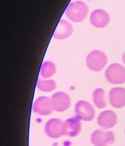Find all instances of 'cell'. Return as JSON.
I'll list each match as a JSON object with an SVG mask.
<instances>
[{
  "label": "cell",
  "instance_id": "6da1fadb",
  "mask_svg": "<svg viewBox=\"0 0 125 146\" xmlns=\"http://www.w3.org/2000/svg\"><path fill=\"white\" fill-rule=\"evenodd\" d=\"M89 8L87 4L82 1H75L67 7L65 14L68 20L75 23H79L87 18Z\"/></svg>",
  "mask_w": 125,
  "mask_h": 146
},
{
  "label": "cell",
  "instance_id": "7a4b0ae2",
  "mask_svg": "<svg viewBox=\"0 0 125 146\" xmlns=\"http://www.w3.org/2000/svg\"><path fill=\"white\" fill-rule=\"evenodd\" d=\"M86 65L89 69L95 72H101L104 69L107 63L106 53L101 50H95L87 54L86 57Z\"/></svg>",
  "mask_w": 125,
  "mask_h": 146
},
{
  "label": "cell",
  "instance_id": "3957f363",
  "mask_svg": "<svg viewBox=\"0 0 125 146\" xmlns=\"http://www.w3.org/2000/svg\"><path fill=\"white\" fill-rule=\"evenodd\" d=\"M106 80L112 84L125 83V67L118 63L111 64L104 73Z\"/></svg>",
  "mask_w": 125,
  "mask_h": 146
},
{
  "label": "cell",
  "instance_id": "277c9868",
  "mask_svg": "<svg viewBox=\"0 0 125 146\" xmlns=\"http://www.w3.org/2000/svg\"><path fill=\"white\" fill-rule=\"evenodd\" d=\"M115 136L110 130L97 129L90 136V141L94 146H109L115 141Z\"/></svg>",
  "mask_w": 125,
  "mask_h": 146
},
{
  "label": "cell",
  "instance_id": "5b68a950",
  "mask_svg": "<svg viewBox=\"0 0 125 146\" xmlns=\"http://www.w3.org/2000/svg\"><path fill=\"white\" fill-rule=\"evenodd\" d=\"M75 112L76 117L85 122L92 121L95 116V111L93 106L89 102L84 100L76 102Z\"/></svg>",
  "mask_w": 125,
  "mask_h": 146
},
{
  "label": "cell",
  "instance_id": "8992f818",
  "mask_svg": "<svg viewBox=\"0 0 125 146\" xmlns=\"http://www.w3.org/2000/svg\"><path fill=\"white\" fill-rule=\"evenodd\" d=\"M32 111L40 115H50L54 111L51 98L48 96L38 97L34 102Z\"/></svg>",
  "mask_w": 125,
  "mask_h": 146
},
{
  "label": "cell",
  "instance_id": "52a82bcc",
  "mask_svg": "<svg viewBox=\"0 0 125 146\" xmlns=\"http://www.w3.org/2000/svg\"><path fill=\"white\" fill-rule=\"evenodd\" d=\"M54 111L62 113L67 111L71 105V98L68 94L63 91L54 93L51 96Z\"/></svg>",
  "mask_w": 125,
  "mask_h": 146
},
{
  "label": "cell",
  "instance_id": "ba28073f",
  "mask_svg": "<svg viewBox=\"0 0 125 146\" xmlns=\"http://www.w3.org/2000/svg\"><path fill=\"white\" fill-rule=\"evenodd\" d=\"M117 115L112 110L103 111L97 117V123L101 129L109 130L114 128L117 123Z\"/></svg>",
  "mask_w": 125,
  "mask_h": 146
},
{
  "label": "cell",
  "instance_id": "9c48e42d",
  "mask_svg": "<svg viewBox=\"0 0 125 146\" xmlns=\"http://www.w3.org/2000/svg\"><path fill=\"white\" fill-rule=\"evenodd\" d=\"M110 20L109 13L102 9L94 10L90 14V22L93 27L101 29L106 27Z\"/></svg>",
  "mask_w": 125,
  "mask_h": 146
},
{
  "label": "cell",
  "instance_id": "30bf717a",
  "mask_svg": "<svg viewBox=\"0 0 125 146\" xmlns=\"http://www.w3.org/2000/svg\"><path fill=\"white\" fill-rule=\"evenodd\" d=\"M82 129L81 121L76 117H71L63 121V136L68 137H76L79 135Z\"/></svg>",
  "mask_w": 125,
  "mask_h": 146
},
{
  "label": "cell",
  "instance_id": "8fae6325",
  "mask_svg": "<svg viewBox=\"0 0 125 146\" xmlns=\"http://www.w3.org/2000/svg\"><path fill=\"white\" fill-rule=\"evenodd\" d=\"M63 121L58 118L49 119L45 123V132L49 138L58 139L63 136Z\"/></svg>",
  "mask_w": 125,
  "mask_h": 146
},
{
  "label": "cell",
  "instance_id": "7c38bea8",
  "mask_svg": "<svg viewBox=\"0 0 125 146\" xmlns=\"http://www.w3.org/2000/svg\"><path fill=\"white\" fill-rule=\"evenodd\" d=\"M109 102L114 108L120 109L125 106V88L115 87L109 92Z\"/></svg>",
  "mask_w": 125,
  "mask_h": 146
},
{
  "label": "cell",
  "instance_id": "4fadbf2b",
  "mask_svg": "<svg viewBox=\"0 0 125 146\" xmlns=\"http://www.w3.org/2000/svg\"><path fill=\"white\" fill-rule=\"evenodd\" d=\"M73 28L70 22L62 19L60 20L53 33V38L57 40H64L71 36Z\"/></svg>",
  "mask_w": 125,
  "mask_h": 146
},
{
  "label": "cell",
  "instance_id": "5bb4252c",
  "mask_svg": "<svg viewBox=\"0 0 125 146\" xmlns=\"http://www.w3.org/2000/svg\"><path fill=\"white\" fill-rule=\"evenodd\" d=\"M92 98L94 105L99 109H104L107 106L106 94L102 88H97L93 92Z\"/></svg>",
  "mask_w": 125,
  "mask_h": 146
},
{
  "label": "cell",
  "instance_id": "9a60e30c",
  "mask_svg": "<svg viewBox=\"0 0 125 146\" xmlns=\"http://www.w3.org/2000/svg\"><path fill=\"white\" fill-rule=\"evenodd\" d=\"M56 70V66L53 62L46 61L43 63L41 66L40 75L43 78L49 79L55 75Z\"/></svg>",
  "mask_w": 125,
  "mask_h": 146
},
{
  "label": "cell",
  "instance_id": "2e32d148",
  "mask_svg": "<svg viewBox=\"0 0 125 146\" xmlns=\"http://www.w3.org/2000/svg\"><path fill=\"white\" fill-rule=\"evenodd\" d=\"M37 88L40 91L44 92H53L56 89L57 84L53 80L45 79L42 80L39 78L36 84Z\"/></svg>",
  "mask_w": 125,
  "mask_h": 146
},
{
  "label": "cell",
  "instance_id": "e0dca14e",
  "mask_svg": "<svg viewBox=\"0 0 125 146\" xmlns=\"http://www.w3.org/2000/svg\"><path fill=\"white\" fill-rule=\"evenodd\" d=\"M122 61H123V64L125 65V51L123 53V54L122 55Z\"/></svg>",
  "mask_w": 125,
  "mask_h": 146
},
{
  "label": "cell",
  "instance_id": "ac0fdd59",
  "mask_svg": "<svg viewBox=\"0 0 125 146\" xmlns=\"http://www.w3.org/2000/svg\"><path fill=\"white\" fill-rule=\"evenodd\" d=\"M124 132H125V130H124Z\"/></svg>",
  "mask_w": 125,
  "mask_h": 146
}]
</instances>
